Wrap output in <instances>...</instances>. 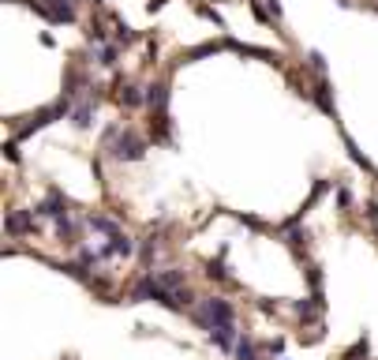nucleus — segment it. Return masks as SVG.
Wrapping results in <instances>:
<instances>
[{
    "label": "nucleus",
    "mask_w": 378,
    "mask_h": 360,
    "mask_svg": "<svg viewBox=\"0 0 378 360\" xmlns=\"http://www.w3.org/2000/svg\"><path fill=\"white\" fill-rule=\"evenodd\" d=\"M146 151H150V139L132 124H109L105 132H101V154H105L109 162H116V165L143 162Z\"/></svg>",
    "instance_id": "1"
},
{
    "label": "nucleus",
    "mask_w": 378,
    "mask_h": 360,
    "mask_svg": "<svg viewBox=\"0 0 378 360\" xmlns=\"http://www.w3.org/2000/svg\"><path fill=\"white\" fill-rule=\"evenodd\" d=\"M143 300H154V304H161V308H169V311H183V308H188V304L180 300V293L165 289L154 271H146L143 278L127 289V304H143Z\"/></svg>",
    "instance_id": "2"
},
{
    "label": "nucleus",
    "mask_w": 378,
    "mask_h": 360,
    "mask_svg": "<svg viewBox=\"0 0 378 360\" xmlns=\"http://www.w3.org/2000/svg\"><path fill=\"white\" fill-rule=\"evenodd\" d=\"M191 316H195V323L202 330H214V327H225V323H236V308L225 297H199Z\"/></svg>",
    "instance_id": "3"
},
{
    "label": "nucleus",
    "mask_w": 378,
    "mask_h": 360,
    "mask_svg": "<svg viewBox=\"0 0 378 360\" xmlns=\"http://www.w3.org/2000/svg\"><path fill=\"white\" fill-rule=\"evenodd\" d=\"M26 8H30L34 15H42L45 23H53V26L75 23V15H79L75 0H26Z\"/></svg>",
    "instance_id": "4"
},
{
    "label": "nucleus",
    "mask_w": 378,
    "mask_h": 360,
    "mask_svg": "<svg viewBox=\"0 0 378 360\" xmlns=\"http://www.w3.org/2000/svg\"><path fill=\"white\" fill-rule=\"evenodd\" d=\"M113 101H116L120 109H124V113H135V109L146 105V90H143L135 79L116 76V79H113Z\"/></svg>",
    "instance_id": "5"
},
{
    "label": "nucleus",
    "mask_w": 378,
    "mask_h": 360,
    "mask_svg": "<svg viewBox=\"0 0 378 360\" xmlns=\"http://www.w3.org/2000/svg\"><path fill=\"white\" fill-rule=\"evenodd\" d=\"M101 98H105V94H101V87H90L87 94L75 101V109H71V124H75L79 132H90V128H94V117H98Z\"/></svg>",
    "instance_id": "6"
},
{
    "label": "nucleus",
    "mask_w": 378,
    "mask_h": 360,
    "mask_svg": "<svg viewBox=\"0 0 378 360\" xmlns=\"http://www.w3.org/2000/svg\"><path fill=\"white\" fill-rule=\"evenodd\" d=\"M42 229V218L34 214V210H23V207H15V210H8L4 214V233L8 237H34Z\"/></svg>",
    "instance_id": "7"
},
{
    "label": "nucleus",
    "mask_w": 378,
    "mask_h": 360,
    "mask_svg": "<svg viewBox=\"0 0 378 360\" xmlns=\"http://www.w3.org/2000/svg\"><path fill=\"white\" fill-rule=\"evenodd\" d=\"M34 214H38L42 221H53V225H57V221H64V218H71L68 196H64L60 188H49V191H45V199L34 207Z\"/></svg>",
    "instance_id": "8"
},
{
    "label": "nucleus",
    "mask_w": 378,
    "mask_h": 360,
    "mask_svg": "<svg viewBox=\"0 0 378 360\" xmlns=\"http://www.w3.org/2000/svg\"><path fill=\"white\" fill-rule=\"evenodd\" d=\"M105 259H132L135 252H139V244H135L127 233H116V237H105V244L98 248Z\"/></svg>",
    "instance_id": "9"
},
{
    "label": "nucleus",
    "mask_w": 378,
    "mask_h": 360,
    "mask_svg": "<svg viewBox=\"0 0 378 360\" xmlns=\"http://www.w3.org/2000/svg\"><path fill=\"white\" fill-rule=\"evenodd\" d=\"M146 139H150L154 146H169L172 143V120H169V113H150Z\"/></svg>",
    "instance_id": "10"
},
{
    "label": "nucleus",
    "mask_w": 378,
    "mask_h": 360,
    "mask_svg": "<svg viewBox=\"0 0 378 360\" xmlns=\"http://www.w3.org/2000/svg\"><path fill=\"white\" fill-rule=\"evenodd\" d=\"M146 109L150 113H169V79H154L146 87Z\"/></svg>",
    "instance_id": "11"
},
{
    "label": "nucleus",
    "mask_w": 378,
    "mask_h": 360,
    "mask_svg": "<svg viewBox=\"0 0 378 360\" xmlns=\"http://www.w3.org/2000/svg\"><path fill=\"white\" fill-rule=\"evenodd\" d=\"M82 225L90 229V233H101V237H116V233H124V225L113 218H105V214H87L82 218Z\"/></svg>",
    "instance_id": "12"
},
{
    "label": "nucleus",
    "mask_w": 378,
    "mask_h": 360,
    "mask_svg": "<svg viewBox=\"0 0 378 360\" xmlns=\"http://www.w3.org/2000/svg\"><path fill=\"white\" fill-rule=\"evenodd\" d=\"M154 274H158V282L165 285V289H172V293L188 289V271H180V266H165V271H154Z\"/></svg>",
    "instance_id": "13"
},
{
    "label": "nucleus",
    "mask_w": 378,
    "mask_h": 360,
    "mask_svg": "<svg viewBox=\"0 0 378 360\" xmlns=\"http://www.w3.org/2000/svg\"><path fill=\"white\" fill-rule=\"evenodd\" d=\"M251 12L259 15V23H281V8L273 0H251Z\"/></svg>",
    "instance_id": "14"
},
{
    "label": "nucleus",
    "mask_w": 378,
    "mask_h": 360,
    "mask_svg": "<svg viewBox=\"0 0 378 360\" xmlns=\"http://www.w3.org/2000/svg\"><path fill=\"white\" fill-rule=\"evenodd\" d=\"M225 255H228V248H221V252H217V259H210V263H206V271H202V274H206L210 282H228V266H225Z\"/></svg>",
    "instance_id": "15"
},
{
    "label": "nucleus",
    "mask_w": 378,
    "mask_h": 360,
    "mask_svg": "<svg viewBox=\"0 0 378 360\" xmlns=\"http://www.w3.org/2000/svg\"><path fill=\"white\" fill-rule=\"evenodd\" d=\"M281 233H285V240H289V248H292L296 255L307 252V244H311V233H307V229H296V225H292V229H281Z\"/></svg>",
    "instance_id": "16"
},
{
    "label": "nucleus",
    "mask_w": 378,
    "mask_h": 360,
    "mask_svg": "<svg viewBox=\"0 0 378 360\" xmlns=\"http://www.w3.org/2000/svg\"><path fill=\"white\" fill-rule=\"evenodd\" d=\"M233 357H236V360H259V341H255L251 334H240Z\"/></svg>",
    "instance_id": "17"
},
{
    "label": "nucleus",
    "mask_w": 378,
    "mask_h": 360,
    "mask_svg": "<svg viewBox=\"0 0 378 360\" xmlns=\"http://www.w3.org/2000/svg\"><path fill=\"white\" fill-rule=\"evenodd\" d=\"M57 240H64V244H79V221L75 218L57 221Z\"/></svg>",
    "instance_id": "18"
},
{
    "label": "nucleus",
    "mask_w": 378,
    "mask_h": 360,
    "mask_svg": "<svg viewBox=\"0 0 378 360\" xmlns=\"http://www.w3.org/2000/svg\"><path fill=\"white\" fill-rule=\"evenodd\" d=\"M139 255H143V263H150L154 255H158V237H154V233H150V237H146L143 244H139Z\"/></svg>",
    "instance_id": "19"
},
{
    "label": "nucleus",
    "mask_w": 378,
    "mask_h": 360,
    "mask_svg": "<svg viewBox=\"0 0 378 360\" xmlns=\"http://www.w3.org/2000/svg\"><path fill=\"white\" fill-rule=\"evenodd\" d=\"M307 285H311V293H322V266L318 263L307 266Z\"/></svg>",
    "instance_id": "20"
},
{
    "label": "nucleus",
    "mask_w": 378,
    "mask_h": 360,
    "mask_svg": "<svg viewBox=\"0 0 378 360\" xmlns=\"http://www.w3.org/2000/svg\"><path fill=\"white\" fill-rule=\"evenodd\" d=\"M307 68L311 71H315V76L322 79V76H326V60H322V53H311V57H307Z\"/></svg>",
    "instance_id": "21"
},
{
    "label": "nucleus",
    "mask_w": 378,
    "mask_h": 360,
    "mask_svg": "<svg viewBox=\"0 0 378 360\" xmlns=\"http://www.w3.org/2000/svg\"><path fill=\"white\" fill-rule=\"evenodd\" d=\"M262 349H266V353H270V357H281V353H285V338H270V341H266Z\"/></svg>",
    "instance_id": "22"
},
{
    "label": "nucleus",
    "mask_w": 378,
    "mask_h": 360,
    "mask_svg": "<svg viewBox=\"0 0 378 360\" xmlns=\"http://www.w3.org/2000/svg\"><path fill=\"white\" fill-rule=\"evenodd\" d=\"M337 207H341V210L352 207V191H348V188H337Z\"/></svg>",
    "instance_id": "23"
},
{
    "label": "nucleus",
    "mask_w": 378,
    "mask_h": 360,
    "mask_svg": "<svg viewBox=\"0 0 378 360\" xmlns=\"http://www.w3.org/2000/svg\"><path fill=\"white\" fill-rule=\"evenodd\" d=\"M367 221H371V225H378V199L367 203Z\"/></svg>",
    "instance_id": "24"
},
{
    "label": "nucleus",
    "mask_w": 378,
    "mask_h": 360,
    "mask_svg": "<svg viewBox=\"0 0 378 360\" xmlns=\"http://www.w3.org/2000/svg\"><path fill=\"white\" fill-rule=\"evenodd\" d=\"M278 360H285V357H278Z\"/></svg>",
    "instance_id": "25"
}]
</instances>
